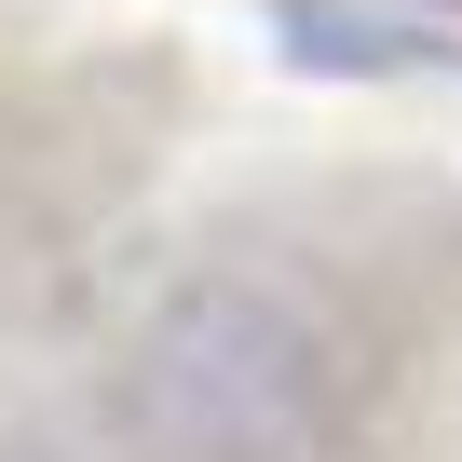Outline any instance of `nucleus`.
Wrapping results in <instances>:
<instances>
[{
    "instance_id": "obj_1",
    "label": "nucleus",
    "mask_w": 462,
    "mask_h": 462,
    "mask_svg": "<svg viewBox=\"0 0 462 462\" xmlns=\"http://www.w3.org/2000/svg\"><path fill=\"white\" fill-rule=\"evenodd\" d=\"M273 28H286V69H313V82H435V69H462L448 28L381 14V0H286Z\"/></svg>"
}]
</instances>
